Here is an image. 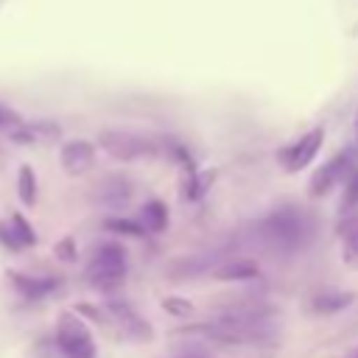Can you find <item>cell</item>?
Returning <instances> with one entry per match:
<instances>
[{
    "mask_svg": "<svg viewBox=\"0 0 358 358\" xmlns=\"http://www.w3.org/2000/svg\"><path fill=\"white\" fill-rule=\"evenodd\" d=\"M350 358H358V350H355V352H352V355H350Z\"/></svg>",
    "mask_w": 358,
    "mask_h": 358,
    "instance_id": "d4e9b609",
    "label": "cell"
},
{
    "mask_svg": "<svg viewBox=\"0 0 358 358\" xmlns=\"http://www.w3.org/2000/svg\"><path fill=\"white\" fill-rule=\"evenodd\" d=\"M76 313L90 316L92 322L103 324V327L112 330L117 338L131 341V344H148V341L154 338L151 324H148L129 302H123V299H106L103 305L81 302V305H76Z\"/></svg>",
    "mask_w": 358,
    "mask_h": 358,
    "instance_id": "7a4b0ae2",
    "label": "cell"
},
{
    "mask_svg": "<svg viewBox=\"0 0 358 358\" xmlns=\"http://www.w3.org/2000/svg\"><path fill=\"white\" fill-rule=\"evenodd\" d=\"M17 196L25 207H34L39 199V182H36V171L31 165H20V171H17Z\"/></svg>",
    "mask_w": 358,
    "mask_h": 358,
    "instance_id": "e0dca14e",
    "label": "cell"
},
{
    "mask_svg": "<svg viewBox=\"0 0 358 358\" xmlns=\"http://www.w3.org/2000/svg\"><path fill=\"white\" fill-rule=\"evenodd\" d=\"M316 232L313 218L296 204H280L249 227V238L268 255L291 257L308 249Z\"/></svg>",
    "mask_w": 358,
    "mask_h": 358,
    "instance_id": "6da1fadb",
    "label": "cell"
},
{
    "mask_svg": "<svg viewBox=\"0 0 358 358\" xmlns=\"http://www.w3.org/2000/svg\"><path fill=\"white\" fill-rule=\"evenodd\" d=\"M352 151L358 154V109H355V117H352Z\"/></svg>",
    "mask_w": 358,
    "mask_h": 358,
    "instance_id": "603a6c76",
    "label": "cell"
},
{
    "mask_svg": "<svg viewBox=\"0 0 358 358\" xmlns=\"http://www.w3.org/2000/svg\"><path fill=\"white\" fill-rule=\"evenodd\" d=\"M358 207V159L344 176V193H341V213H350Z\"/></svg>",
    "mask_w": 358,
    "mask_h": 358,
    "instance_id": "ac0fdd59",
    "label": "cell"
},
{
    "mask_svg": "<svg viewBox=\"0 0 358 358\" xmlns=\"http://www.w3.org/2000/svg\"><path fill=\"white\" fill-rule=\"evenodd\" d=\"M322 145H324V129L316 126V129L305 131L302 137H296L294 143L282 145V148L277 151V162H280L282 171L299 173V171H305V168L316 159V154L322 151Z\"/></svg>",
    "mask_w": 358,
    "mask_h": 358,
    "instance_id": "8992f818",
    "label": "cell"
},
{
    "mask_svg": "<svg viewBox=\"0 0 358 358\" xmlns=\"http://www.w3.org/2000/svg\"><path fill=\"white\" fill-rule=\"evenodd\" d=\"M260 268L255 260H229V263H221L213 268V277L221 280V282H235V280H252L257 277Z\"/></svg>",
    "mask_w": 358,
    "mask_h": 358,
    "instance_id": "2e32d148",
    "label": "cell"
},
{
    "mask_svg": "<svg viewBox=\"0 0 358 358\" xmlns=\"http://www.w3.org/2000/svg\"><path fill=\"white\" fill-rule=\"evenodd\" d=\"M103 229L117 232V235H129V238H143L145 235V229L140 227V221H129V218H106L103 221Z\"/></svg>",
    "mask_w": 358,
    "mask_h": 358,
    "instance_id": "d6986e66",
    "label": "cell"
},
{
    "mask_svg": "<svg viewBox=\"0 0 358 358\" xmlns=\"http://www.w3.org/2000/svg\"><path fill=\"white\" fill-rule=\"evenodd\" d=\"M131 199H134V185L129 176H120V173L103 176L92 190V201L106 210H126Z\"/></svg>",
    "mask_w": 358,
    "mask_h": 358,
    "instance_id": "ba28073f",
    "label": "cell"
},
{
    "mask_svg": "<svg viewBox=\"0 0 358 358\" xmlns=\"http://www.w3.org/2000/svg\"><path fill=\"white\" fill-rule=\"evenodd\" d=\"M53 252H56V257H59V260H64V263H73V260H76V255H78V252H76V241H73L70 235H67V238H62V241L53 246Z\"/></svg>",
    "mask_w": 358,
    "mask_h": 358,
    "instance_id": "44dd1931",
    "label": "cell"
},
{
    "mask_svg": "<svg viewBox=\"0 0 358 358\" xmlns=\"http://www.w3.org/2000/svg\"><path fill=\"white\" fill-rule=\"evenodd\" d=\"M162 310L165 313H171V316H190V313H196V305L190 302V299H185V296H165L162 299Z\"/></svg>",
    "mask_w": 358,
    "mask_h": 358,
    "instance_id": "ffe728a7",
    "label": "cell"
},
{
    "mask_svg": "<svg viewBox=\"0 0 358 358\" xmlns=\"http://www.w3.org/2000/svg\"><path fill=\"white\" fill-rule=\"evenodd\" d=\"M98 145L120 159V162H134V159H151L157 154H162V143L148 137V134H137V131H123V129H103L98 134Z\"/></svg>",
    "mask_w": 358,
    "mask_h": 358,
    "instance_id": "277c9868",
    "label": "cell"
},
{
    "mask_svg": "<svg viewBox=\"0 0 358 358\" xmlns=\"http://www.w3.org/2000/svg\"><path fill=\"white\" fill-rule=\"evenodd\" d=\"M352 294L350 291H333V288H324V291H316L310 299H308V310L316 313V316H333L344 308L352 305Z\"/></svg>",
    "mask_w": 358,
    "mask_h": 358,
    "instance_id": "4fadbf2b",
    "label": "cell"
},
{
    "mask_svg": "<svg viewBox=\"0 0 358 358\" xmlns=\"http://www.w3.org/2000/svg\"><path fill=\"white\" fill-rule=\"evenodd\" d=\"M22 123V117L11 109V106H3L0 103V131H11V129H17Z\"/></svg>",
    "mask_w": 358,
    "mask_h": 358,
    "instance_id": "7402d4cb",
    "label": "cell"
},
{
    "mask_svg": "<svg viewBox=\"0 0 358 358\" xmlns=\"http://www.w3.org/2000/svg\"><path fill=\"white\" fill-rule=\"evenodd\" d=\"M176 358H207V355H201V352H187V355H176Z\"/></svg>",
    "mask_w": 358,
    "mask_h": 358,
    "instance_id": "cb8c5ba5",
    "label": "cell"
},
{
    "mask_svg": "<svg viewBox=\"0 0 358 358\" xmlns=\"http://www.w3.org/2000/svg\"><path fill=\"white\" fill-rule=\"evenodd\" d=\"M8 285L22 296V299H45L50 294H56L62 288V277H53V274H45V277H34V274H22V271H8L6 274Z\"/></svg>",
    "mask_w": 358,
    "mask_h": 358,
    "instance_id": "9c48e42d",
    "label": "cell"
},
{
    "mask_svg": "<svg viewBox=\"0 0 358 358\" xmlns=\"http://www.w3.org/2000/svg\"><path fill=\"white\" fill-rule=\"evenodd\" d=\"M126 277H129V255L120 243L106 241V243H98L90 252L87 266H84L87 285L112 296L115 291H120L126 285Z\"/></svg>",
    "mask_w": 358,
    "mask_h": 358,
    "instance_id": "3957f363",
    "label": "cell"
},
{
    "mask_svg": "<svg viewBox=\"0 0 358 358\" xmlns=\"http://www.w3.org/2000/svg\"><path fill=\"white\" fill-rule=\"evenodd\" d=\"M338 241H341V257L350 268H358V215H347L338 224Z\"/></svg>",
    "mask_w": 358,
    "mask_h": 358,
    "instance_id": "9a60e30c",
    "label": "cell"
},
{
    "mask_svg": "<svg viewBox=\"0 0 358 358\" xmlns=\"http://www.w3.org/2000/svg\"><path fill=\"white\" fill-rule=\"evenodd\" d=\"M0 243L8 252H22L36 243V232L22 213H11L8 221H0Z\"/></svg>",
    "mask_w": 358,
    "mask_h": 358,
    "instance_id": "8fae6325",
    "label": "cell"
},
{
    "mask_svg": "<svg viewBox=\"0 0 358 358\" xmlns=\"http://www.w3.org/2000/svg\"><path fill=\"white\" fill-rule=\"evenodd\" d=\"M8 137L20 145H48V143H56L62 137V129L53 120H34V123L22 120L17 129L8 131Z\"/></svg>",
    "mask_w": 358,
    "mask_h": 358,
    "instance_id": "7c38bea8",
    "label": "cell"
},
{
    "mask_svg": "<svg viewBox=\"0 0 358 358\" xmlns=\"http://www.w3.org/2000/svg\"><path fill=\"white\" fill-rule=\"evenodd\" d=\"M56 347L62 358H98V344L81 313L64 310L56 322Z\"/></svg>",
    "mask_w": 358,
    "mask_h": 358,
    "instance_id": "5b68a950",
    "label": "cell"
},
{
    "mask_svg": "<svg viewBox=\"0 0 358 358\" xmlns=\"http://www.w3.org/2000/svg\"><path fill=\"white\" fill-rule=\"evenodd\" d=\"M59 162H62L64 173L84 176L95 165V145L90 140H67L59 151Z\"/></svg>",
    "mask_w": 358,
    "mask_h": 358,
    "instance_id": "30bf717a",
    "label": "cell"
},
{
    "mask_svg": "<svg viewBox=\"0 0 358 358\" xmlns=\"http://www.w3.org/2000/svg\"><path fill=\"white\" fill-rule=\"evenodd\" d=\"M140 227L145 229V235H157V232H165L168 229V207L162 199H148L143 207H140Z\"/></svg>",
    "mask_w": 358,
    "mask_h": 358,
    "instance_id": "5bb4252c",
    "label": "cell"
},
{
    "mask_svg": "<svg viewBox=\"0 0 358 358\" xmlns=\"http://www.w3.org/2000/svg\"><path fill=\"white\" fill-rule=\"evenodd\" d=\"M355 159H358V154L352 148H344L336 157H330L327 162H322L313 171L310 182H308V196L310 199H324L327 193H333V187L344 182V176L350 173V168L355 165Z\"/></svg>",
    "mask_w": 358,
    "mask_h": 358,
    "instance_id": "52a82bcc",
    "label": "cell"
}]
</instances>
